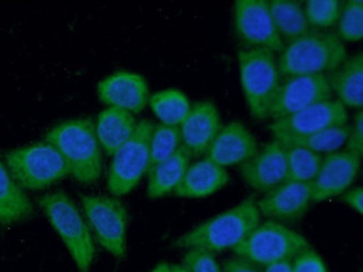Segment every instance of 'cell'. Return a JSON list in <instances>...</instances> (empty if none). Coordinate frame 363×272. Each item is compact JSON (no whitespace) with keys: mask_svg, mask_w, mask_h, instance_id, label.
<instances>
[{"mask_svg":"<svg viewBox=\"0 0 363 272\" xmlns=\"http://www.w3.org/2000/svg\"><path fill=\"white\" fill-rule=\"evenodd\" d=\"M261 213L253 198L211 217L174 241V246L220 252L236 248L261 223Z\"/></svg>","mask_w":363,"mask_h":272,"instance_id":"6da1fadb","label":"cell"},{"mask_svg":"<svg viewBox=\"0 0 363 272\" xmlns=\"http://www.w3.org/2000/svg\"><path fill=\"white\" fill-rule=\"evenodd\" d=\"M45 141L61 153L69 176L82 184L94 183L102 176V147L91 118H74L54 126Z\"/></svg>","mask_w":363,"mask_h":272,"instance_id":"7a4b0ae2","label":"cell"},{"mask_svg":"<svg viewBox=\"0 0 363 272\" xmlns=\"http://www.w3.org/2000/svg\"><path fill=\"white\" fill-rule=\"evenodd\" d=\"M347 58V47L335 33L311 29L287 44L277 64L281 76L332 73Z\"/></svg>","mask_w":363,"mask_h":272,"instance_id":"3957f363","label":"cell"},{"mask_svg":"<svg viewBox=\"0 0 363 272\" xmlns=\"http://www.w3.org/2000/svg\"><path fill=\"white\" fill-rule=\"evenodd\" d=\"M38 204L61 237L79 272H89L94 259L93 234L77 204L63 191L44 194Z\"/></svg>","mask_w":363,"mask_h":272,"instance_id":"277c9868","label":"cell"},{"mask_svg":"<svg viewBox=\"0 0 363 272\" xmlns=\"http://www.w3.org/2000/svg\"><path fill=\"white\" fill-rule=\"evenodd\" d=\"M240 84L254 118H269L281 83L275 52L265 48L240 50L238 52Z\"/></svg>","mask_w":363,"mask_h":272,"instance_id":"5b68a950","label":"cell"},{"mask_svg":"<svg viewBox=\"0 0 363 272\" xmlns=\"http://www.w3.org/2000/svg\"><path fill=\"white\" fill-rule=\"evenodd\" d=\"M5 160L13 180L26 190H43L69 176L61 153L46 141L13 149Z\"/></svg>","mask_w":363,"mask_h":272,"instance_id":"8992f818","label":"cell"},{"mask_svg":"<svg viewBox=\"0 0 363 272\" xmlns=\"http://www.w3.org/2000/svg\"><path fill=\"white\" fill-rule=\"evenodd\" d=\"M308 246L301 233L287 228L284 223L269 220L259 223L233 251L264 268L275 262L292 261Z\"/></svg>","mask_w":363,"mask_h":272,"instance_id":"52a82bcc","label":"cell"},{"mask_svg":"<svg viewBox=\"0 0 363 272\" xmlns=\"http://www.w3.org/2000/svg\"><path fill=\"white\" fill-rule=\"evenodd\" d=\"M153 126L147 120H140L131 139L112 155L106 186L114 196L130 193L150 169Z\"/></svg>","mask_w":363,"mask_h":272,"instance_id":"ba28073f","label":"cell"},{"mask_svg":"<svg viewBox=\"0 0 363 272\" xmlns=\"http://www.w3.org/2000/svg\"><path fill=\"white\" fill-rule=\"evenodd\" d=\"M83 212L94 238L116 258L127 254L128 211L116 196H84Z\"/></svg>","mask_w":363,"mask_h":272,"instance_id":"9c48e42d","label":"cell"},{"mask_svg":"<svg viewBox=\"0 0 363 272\" xmlns=\"http://www.w3.org/2000/svg\"><path fill=\"white\" fill-rule=\"evenodd\" d=\"M234 25L237 40L242 50L265 48L281 52L285 44L274 26L266 0H237L234 6Z\"/></svg>","mask_w":363,"mask_h":272,"instance_id":"30bf717a","label":"cell"},{"mask_svg":"<svg viewBox=\"0 0 363 272\" xmlns=\"http://www.w3.org/2000/svg\"><path fill=\"white\" fill-rule=\"evenodd\" d=\"M347 108L339 101H325L312 105L287 118L274 120L269 126L274 137L281 143L300 139L318 132L347 123Z\"/></svg>","mask_w":363,"mask_h":272,"instance_id":"8fae6325","label":"cell"},{"mask_svg":"<svg viewBox=\"0 0 363 272\" xmlns=\"http://www.w3.org/2000/svg\"><path fill=\"white\" fill-rule=\"evenodd\" d=\"M331 97L328 75L285 77L272 105L269 118L281 120L312 105L331 100Z\"/></svg>","mask_w":363,"mask_h":272,"instance_id":"7c38bea8","label":"cell"},{"mask_svg":"<svg viewBox=\"0 0 363 272\" xmlns=\"http://www.w3.org/2000/svg\"><path fill=\"white\" fill-rule=\"evenodd\" d=\"M360 166L361 157L347 151L325 155L318 176L311 183L313 202L325 201L345 193L358 176Z\"/></svg>","mask_w":363,"mask_h":272,"instance_id":"4fadbf2b","label":"cell"},{"mask_svg":"<svg viewBox=\"0 0 363 272\" xmlns=\"http://www.w3.org/2000/svg\"><path fill=\"white\" fill-rule=\"evenodd\" d=\"M240 174L250 188L266 193L284 183L287 178L284 145L274 140L258 149L254 157L240 165Z\"/></svg>","mask_w":363,"mask_h":272,"instance_id":"5bb4252c","label":"cell"},{"mask_svg":"<svg viewBox=\"0 0 363 272\" xmlns=\"http://www.w3.org/2000/svg\"><path fill=\"white\" fill-rule=\"evenodd\" d=\"M312 199L311 183L285 181L256 201L261 215L277 222H293L304 217Z\"/></svg>","mask_w":363,"mask_h":272,"instance_id":"9a60e30c","label":"cell"},{"mask_svg":"<svg viewBox=\"0 0 363 272\" xmlns=\"http://www.w3.org/2000/svg\"><path fill=\"white\" fill-rule=\"evenodd\" d=\"M98 95L101 102L110 108H121L128 112L143 110L149 103L147 81L139 74L116 72L100 81Z\"/></svg>","mask_w":363,"mask_h":272,"instance_id":"2e32d148","label":"cell"},{"mask_svg":"<svg viewBox=\"0 0 363 272\" xmlns=\"http://www.w3.org/2000/svg\"><path fill=\"white\" fill-rule=\"evenodd\" d=\"M220 128L216 105L209 101L196 103L180 125L182 147L191 157L206 154Z\"/></svg>","mask_w":363,"mask_h":272,"instance_id":"e0dca14e","label":"cell"},{"mask_svg":"<svg viewBox=\"0 0 363 272\" xmlns=\"http://www.w3.org/2000/svg\"><path fill=\"white\" fill-rule=\"evenodd\" d=\"M257 149V141L250 130L240 122H232L221 126L206 154L213 163L226 168L247 162Z\"/></svg>","mask_w":363,"mask_h":272,"instance_id":"ac0fdd59","label":"cell"},{"mask_svg":"<svg viewBox=\"0 0 363 272\" xmlns=\"http://www.w3.org/2000/svg\"><path fill=\"white\" fill-rule=\"evenodd\" d=\"M228 182L226 169L206 157L188 166L182 182L174 192L180 198L200 199L216 193Z\"/></svg>","mask_w":363,"mask_h":272,"instance_id":"d6986e66","label":"cell"},{"mask_svg":"<svg viewBox=\"0 0 363 272\" xmlns=\"http://www.w3.org/2000/svg\"><path fill=\"white\" fill-rule=\"evenodd\" d=\"M330 87L345 108L361 110L363 106V54L347 56L335 71L330 73Z\"/></svg>","mask_w":363,"mask_h":272,"instance_id":"ffe728a7","label":"cell"},{"mask_svg":"<svg viewBox=\"0 0 363 272\" xmlns=\"http://www.w3.org/2000/svg\"><path fill=\"white\" fill-rule=\"evenodd\" d=\"M94 124L99 143L111 157L131 139L138 125L132 113L116 108L102 110Z\"/></svg>","mask_w":363,"mask_h":272,"instance_id":"44dd1931","label":"cell"},{"mask_svg":"<svg viewBox=\"0 0 363 272\" xmlns=\"http://www.w3.org/2000/svg\"><path fill=\"white\" fill-rule=\"evenodd\" d=\"M191 157L182 145L174 155L150 166L147 171V196L150 199H159L174 192L182 182Z\"/></svg>","mask_w":363,"mask_h":272,"instance_id":"7402d4cb","label":"cell"},{"mask_svg":"<svg viewBox=\"0 0 363 272\" xmlns=\"http://www.w3.org/2000/svg\"><path fill=\"white\" fill-rule=\"evenodd\" d=\"M33 205L24 190L0 160V223L11 225L30 217Z\"/></svg>","mask_w":363,"mask_h":272,"instance_id":"603a6c76","label":"cell"},{"mask_svg":"<svg viewBox=\"0 0 363 272\" xmlns=\"http://www.w3.org/2000/svg\"><path fill=\"white\" fill-rule=\"evenodd\" d=\"M269 11L283 42H294L311 30L302 3L295 0H271Z\"/></svg>","mask_w":363,"mask_h":272,"instance_id":"cb8c5ba5","label":"cell"},{"mask_svg":"<svg viewBox=\"0 0 363 272\" xmlns=\"http://www.w3.org/2000/svg\"><path fill=\"white\" fill-rule=\"evenodd\" d=\"M149 105L162 124L170 126L182 125L191 108L188 97L178 89L155 93L149 98Z\"/></svg>","mask_w":363,"mask_h":272,"instance_id":"d4e9b609","label":"cell"},{"mask_svg":"<svg viewBox=\"0 0 363 272\" xmlns=\"http://www.w3.org/2000/svg\"><path fill=\"white\" fill-rule=\"evenodd\" d=\"M286 152V181L312 183L321 166V154L298 145H284Z\"/></svg>","mask_w":363,"mask_h":272,"instance_id":"484cf974","label":"cell"},{"mask_svg":"<svg viewBox=\"0 0 363 272\" xmlns=\"http://www.w3.org/2000/svg\"><path fill=\"white\" fill-rule=\"evenodd\" d=\"M349 133H350V125H347V124L332 126V128H325V130H322L312 135L290 140L281 144L298 145V147L311 149L318 154H321V153L329 154V153L337 152L340 147L345 145Z\"/></svg>","mask_w":363,"mask_h":272,"instance_id":"4316f807","label":"cell"},{"mask_svg":"<svg viewBox=\"0 0 363 272\" xmlns=\"http://www.w3.org/2000/svg\"><path fill=\"white\" fill-rule=\"evenodd\" d=\"M182 145V133L178 126L166 124L153 126L150 137V166L174 155Z\"/></svg>","mask_w":363,"mask_h":272,"instance_id":"83f0119b","label":"cell"},{"mask_svg":"<svg viewBox=\"0 0 363 272\" xmlns=\"http://www.w3.org/2000/svg\"><path fill=\"white\" fill-rule=\"evenodd\" d=\"M342 8L343 3L339 0H308L304 5L308 25L318 30L337 24Z\"/></svg>","mask_w":363,"mask_h":272,"instance_id":"f1b7e54d","label":"cell"},{"mask_svg":"<svg viewBox=\"0 0 363 272\" xmlns=\"http://www.w3.org/2000/svg\"><path fill=\"white\" fill-rule=\"evenodd\" d=\"M337 37L345 42H359L363 37V1L349 0L337 21Z\"/></svg>","mask_w":363,"mask_h":272,"instance_id":"f546056e","label":"cell"},{"mask_svg":"<svg viewBox=\"0 0 363 272\" xmlns=\"http://www.w3.org/2000/svg\"><path fill=\"white\" fill-rule=\"evenodd\" d=\"M182 266L188 272H223L215 254L203 249H188Z\"/></svg>","mask_w":363,"mask_h":272,"instance_id":"4dcf8cb0","label":"cell"},{"mask_svg":"<svg viewBox=\"0 0 363 272\" xmlns=\"http://www.w3.org/2000/svg\"><path fill=\"white\" fill-rule=\"evenodd\" d=\"M291 266L292 272H328L325 262L311 246L295 256Z\"/></svg>","mask_w":363,"mask_h":272,"instance_id":"1f68e13d","label":"cell"},{"mask_svg":"<svg viewBox=\"0 0 363 272\" xmlns=\"http://www.w3.org/2000/svg\"><path fill=\"white\" fill-rule=\"evenodd\" d=\"M345 151L358 155L362 159L363 154V112L355 113L354 120L350 126V133L345 142Z\"/></svg>","mask_w":363,"mask_h":272,"instance_id":"d6a6232c","label":"cell"},{"mask_svg":"<svg viewBox=\"0 0 363 272\" xmlns=\"http://www.w3.org/2000/svg\"><path fill=\"white\" fill-rule=\"evenodd\" d=\"M221 270L223 272H263L262 267L240 256L225 260Z\"/></svg>","mask_w":363,"mask_h":272,"instance_id":"836d02e7","label":"cell"},{"mask_svg":"<svg viewBox=\"0 0 363 272\" xmlns=\"http://www.w3.org/2000/svg\"><path fill=\"white\" fill-rule=\"evenodd\" d=\"M342 201L347 207L354 210L359 215H363V188L362 186L349 188L342 194Z\"/></svg>","mask_w":363,"mask_h":272,"instance_id":"e575fe53","label":"cell"},{"mask_svg":"<svg viewBox=\"0 0 363 272\" xmlns=\"http://www.w3.org/2000/svg\"><path fill=\"white\" fill-rule=\"evenodd\" d=\"M263 272H292L291 261H279L264 267Z\"/></svg>","mask_w":363,"mask_h":272,"instance_id":"d590c367","label":"cell"},{"mask_svg":"<svg viewBox=\"0 0 363 272\" xmlns=\"http://www.w3.org/2000/svg\"><path fill=\"white\" fill-rule=\"evenodd\" d=\"M169 271L170 272H188V270L182 264H169Z\"/></svg>","mask_w":363,"mask_h":272,"instance_id":"8d00e7d4","label":"cell"},{"mask_svg":"<svg viewBox=\"0 0 363 272\" xmlns=\"http://www.w3.org/2000/svg\"><path fill=\"white\" fill-rule=\"evenodd\" d=\"M151 272H170L169 271V264L166 262H161L158 266H155V269Z\"/></svg>","mask_w":363,"mask_h":272,"instance_id":"74e56055","label":"cell"}]
</instances>
